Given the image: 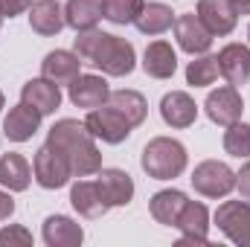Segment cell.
I'll return each mask as SVG.
<instances>
[{"label": "cell", "instance_id": "cell-1", "mask_svg": "<svg viewBox=\"0 0 250 247\" xmlns=\"http://www.w3.org/2000/svg\"><path fill=\"white\" fill-rule=\"evenodd\" d=\"M73 50H76L79 59L99 67L108 76H128L134 70V47L120 35H108V32H99V29H84V32L76 35Z\"/></svg>", "mask_w": 250, "mask_h": 247}, {"label": "cell", "instance_id": "cell-2", "mask_svg": "<svg viewBox=\"0 0 250 247\" xmlns=\"http://www.w3.org/2000/svg\"><path fill=\"white\" fill-rule=\"evenodd\" d=\"M50 145L62 148L70 160V169H73V178H87V175H96L102 169V154L93 143V134L87 131L84 123H76V120H62L50 128V137H47Z\"/></svg>", "mask_w": 250, "mask_h": 247}, {"label": "cell", "instance_id": "cell-3", "mask_svg": "<svg viewBox=\"0 0 250 247\" xmlns=\"http://www.w3.org/2000/svg\"><path fill=\"white\" fill-rule=\"evenodd\" d=\"M143 172L154 181H172L187 169V148L172 137H154L143 148Z\"/></svg>", "mask_w": 250, "mask_h": 247}, {"label": "cell", "instance_id": "cell-4", "mask_svg": "<svg viewBox=\"0 0 250 247\" xmlns=\"http://www.w3.org/2000/svg\"><path fill=\"white\" fill-rule=\"evenodd\" d=\"M192 186L195 192H201L204 198H224L236 189V172L227 163L218 160H204L201 166H195L192 172Z\"/></svg>", "mask_w": 250, "mask_h": 247}, {"label": "cell", "instance_id": "cell-5", "mask_svg": "<svg viewBox=\"0 0 250 247\" xmlns=\"http://www.w3.org/2000/svg\"><path fill=\"white\" fill-rule=\"evenodd\" d=\"M32 169H35V181L44 186V189H62L73 178V169H70L67 154H64L62 148L50 145V143L44 148H38Z\"/></svg>", "mask_w": 250, "mask_h": 247}, {"label": "cell", "instance_id": "cell-6", "mask_svg": "<svg viewBox=\"0 0 250 247\" xmlns=\"http://www.w3.org/2000/svg\"><path fill=\"white\" fill-rule=\"evenodd\" d=\"M218 230L239 247H250V201H224L215 209Z\"/></svg>", "mask_w": 250, "mask_h": 247}, {"label": "cell", "instance_id": "cell-7", "mask_svg": "<svg viewBox=\"0 0 250 247\" xmlns=\"http://www.w3.org/2000/svg\"><path fill=\"white\" fill-rule=\"evenodd\" d=\"M84 125H87V131L93 134V140H102V143H111V145L128 140V134H131V125L125 123V117L117 114L111 105L93 108V111L84 117Z\"/></svg>", "mask_w": 250, "mask_h": 247}, {"label": "cell", "instance_id": "cell-8", "mask_svg": "<svg viewBox=\"0 0 250 247\" xmlns=\"http://www.w3.org/2000/svg\"><path fill=\"white\" fill-rule=\"evenodd\" d=\"M204 108H207V117H209L215 125H233V123H239V120H242V111H245L242 96H239V90H236L233 84L212 90V93L207 96Z\"/></svg>", "mask_w": 250, "mask_h": 247}, {"label": "cell", "instance_id": "cell-9", "mask_svg": "<svg viewBox=\"0 0 250 247\" xmlns=\"http://www.w3.org/2000/svg\"><path fill=\"white\" fill-rule=\"evenodd\" d=\"M175 38L181 44V50L189 53V56H201L209 50L212 44V35L209 29L201 23V18L195 12H187V15H178L175 18Z\"/></svg>", "mask_w": 250, "mask_h": 247}, {"label": "cell", "instance_id": "cell-10", "mask_svg": "<svg viewBox=\"0 0 250 247\" xmlns=\"http://www.w3.org/2000/svg\"><path fill=\"white\" fill-rule=\"evenodd\" d=\"M175 227L184 233L181 247L207 245L209 242L207 239V233H209V212H207V206L204 204H195V201H187L184 209H181V215H178V221H175Z\"/></svg>", "mask_w": 250, "mask_h": 247}, {"label": "cell", "instance_id": "cell-11", "mask_svg": "<svg viewBox=\"0 0 250 247\" xmlns=\"http://www.w3.org/2000/svg\"><path fill=\"white\" fill-rule=\"evenodd\" d=\"M198 18L209 35H230L236 29L239 12L230 6V0H198Z\"/></svg>", "mask_w": 250, "mask_h": 247}, {"label": "cell", "instance_id": "cell-12", "mask_svg": "<svg viewBox=\"0 0 250 247\" xmlns=\"http://www.w3.org/2000/svg\"><path fill=\"white\" fill-rule=\"evenodd\" d=\"M21 102L29 105V108H35L41 117H47V114L59 111V105H62V90H59V84L50 82V79H32V82L23 84Z\"/></svg>", "mask_w": 250, "mask_h": 247}, {"label": "cell", "instance_id": "cell-13", "mask_svg": "<svg viewBox=\"0 0 250 247\" xmlns=\"http://www.w3.org/2000/svg\"><path fill=\"white\" fill-rule=\"evenodd\" d=\"M215 59H218V70H221V76L227 79V84H233V87L248 84V79H250V50L245 44H227Z\"/></svg>", "mask_w": 250, "mask_h": 247}, {"label": "cell", "instance_id": "cell-14", "mask_svg": "<svg viewBox=\"0 0 250 247\" xmlns=\"http://www.w3.org/2000/svg\"><path fill=\"white\" fill-rule=\"evenodd\" d=\"M108 96H111V90H108V82L102 76H79L70 84V102L76 108H84V111L102 108L108 102Z\"/></svg>", "mask_w": 250, "mask_h": 247}, {"label": "cell", "instance_id": "cell-15", "mask_svg": "<svg viewBox=\"0 0 250 247\" xmlns=\"http://www.w3.org/2000/svg\"><path fill=\"white\" fill-rule=\"evenodd\" d=\"M96 186H99V192H102L108 206H125L134 198V181L123 169H99Z\"/></svg>", "mask_w": 250, "mask_h": 247}, {"label": "cell", "instance_id": "cell-16", "mask_svg": "<svg viewBox=\"0 0 250 247\" xmlns=\"http://www.w3.org/2000/svg\"><path fill=\"white\" fill-rule=\"evenodd\" d=\"M160 117H163V123L172 125V128H189L198 120V105H195V99L189 93L172 90L160 102Z\"/></svg>", "mask_w": 250, "mask_h": 247}, {"label": "cell", "instance_id": "cell-17", "mask_svg": "<svg viewBox=\"0 0 250 247\" xmlns=\"http://www.w3.org/2000/svg\"><path fill=\"white\" fill-rule=\"evenodd\" d=\"M82 59L76 53H67V50H56V53H47V59L41 62V73L44 79L56 82V84H73L82 73Z\"/></svg>", "mask_w": 250, "mask_h": 247}, {"label": "cell", "instance_id": "cell-18", "mask_svg": "<svg viewBox=\"0 0 250 247\" xmlns=\"http://www.w3.org/2000/svg\"><path fill=\"white\" fill-rule=\"evenodd\" d=\"M70 204H73V209L79 212V215H84V218H102L111 206L105 204V198H102V192H99V186L96 181H79V184H73L70 189Z\"/></svg>", "mask_w": 250, "mask_h": 247}, {"label": "cell", "instance_id": "cell-19", "mask_svg": "<svg viewBox=\"0 0 250 247\" xmlns=\"http://www.w3.org/2000/svg\"><path fill=\"white\" fill-rule=\"evenodd\" d=\"M29 26L38 35H59L67 26L64 9L59 6V0H35L29 6Z\"/></svg>", "mask_w": 250, "mask_h": 247}, {"label": "cell", "instance_id": "cell-20", "mask_svg": "<svg viewBox=\"0 0 250 247\" xmlns=\"http://www.w3.org/2000/svg\"><path fill=\"white\" fill-rule=\"evenodd\" d=\"M102 18H105V0H67L64 6V21L76 32L96 29Z\"/></svg>", "mask_w": 250, "mask_h": 247}, {"label": "cell", "instance_id": "cell-21", "mask_svg": "<svg viewBox=\"0 0 250 247\" xmlns=\"http://www.w3.org/2000/svg\"><path fill=\"white\" fill-rule=\"evenodd\" d=\"M38 125H41V114L35 108H29V105L21 102V105H15L9 111V117L3 123V134L9 140H15V143H26V140H32V134L38 131Z\"/></svg>", "mask_w": 250, "mask_h": 247}, {"label": "cell", "instance_id": "cell-22", "mask_svg": "<svg viewBox=\"0 0 250 247\" xmlns=\"http://www.w3.org/2000/svg\"><path fill=\"white\" fill-rule=\"evenodd\" d=\"M143 70L151 79H172L175 70H178V56H175L172 44H166V41L148 44L146 47V56H143Z\"/></svg>", "mask_w": 250, "mask_h": 247}, {"label": "cell", "instance_id": "cell-23", "mask_svg": "<svg viewBox=\"0 0 250 247\" xmlns=\"http://www.w3.org/2000/svg\"><path fill=\"white\" fill-rule=\"evenodd\" d=\"M84 239L82 227L67 215H50L44 221V242L50 247H79Z\"/></svg>", "mask_w": 250, "mask_h": 247}, {"label": "cell", "instance_id": "cell-24", "mask_svg": "<svg viewBox=\"0 0 250 247\" xmlns=\"http://www.w3.org/2000/svg\"><path fill=\"white\" fill-rule=\"evenodd\" d=\"M29 184H32V169H29L26 157L15 154V151L3 154L0 157V186H6L9 192H23V189H29Z\"/></svg>", "mask_w": 250, "mask_h": 247}, {"label": "cell", "instance_id": "cell-25", "mask_svg": "<svg viewBox=\"0 0 250 247\" xmlns=\"http://www.w3.org/2000/svg\"><path fill=\"white\" fill-rule=\"evenodd\" d=\"M105 105H111L117 114H123L125 123L131 125V128L143 125V123H146V114H148L146 96H143V93H137V90H114V93L108 96V102H105Z\"/></svg>", "mask_w": 250, "mask_h": 247}, {"label": "cell", "instance_id": "cell-26", "mask_svg": "<svg viewBox=\"0 0 250 247\" xmlns=\"http://www.w3.org/2000/svg\"><path fill=\"white\" fill-rule=\"evenodd\" d=\"M187 201L189 198L184 192H178V189L157 192L151 198V215H154V221L157 224H166V227H175V221H178V215H181V209H184Z\"/></svg>", "mask_w": 250, "mask_h": 247}, {"label": "cell", "instance_id": "cell-27", "mask_svg": "<svg viewBox=\"0 0 250 247\" xmlns=\"http://www.w3.org/2000/svg\"><path fill=\"white\" fill-rule=\"evenodd\" d=\"M134 23L143 35H160L169 26H175V12L163 3H148V6H143V12L137 15Z\"/></svg>", "mask_w": 250, "mask_h": 247}, {"label": "cell", "instance_id": "cell-28", "mask_svg": "<svg viewBox=\"0 0 250 247\" xmlns=\"http://www.w3.org/2000/svg\"><path fill=\"white\" fill-rule=\"evenodd\" d=\"M218 59L215 56H201V59H195V62H189L187 67V82L192 87H207V84H212L215 79H218Z\"/></svg>", "mask_w": 250, "mask_h": 247}, {"label": "cell", "instance_id": "cell-29", "mask_svg": "<svg viewBox=\"0 0 250 247\" xmlns=\"http://www.w3.org/2000/svg\"><path fill=\"white\" fill-rule=\"evenodd\" d=\"M224 151L233 157H250V125L233 123L224 131Z\"/></svg>", "mask_w": 250, "mask_h": 247}, {"label": "cell", "instance_id": "cell-30", "mask_svg": "<svg viewBox=\"0 0 250 247\" xmlns=\"http://www.w3.org/2000/svg\"><path fill=\"white\" fill-rule=\"evenodd\" d=\"M143 0H105V18L111 21V23H134L137 21V15L143 12Z\"/></svg>", "mask_w": 250, "mask_h": 247}, {"label": "cell", "instance_id": "cell-31", "mask_svg": "<svg viewBox=\"0 0 250 247\" xmlns=\"http://www.w3.org/2000/svg\"><path fill=\"white\" fill-rule=\"evenodd\" d=\"M32 245V233L21 224H9L6 230H0V247H29Z\"/></svg>", "mask_w": 250, "mask_h": 247}, {"label": "cell", "instance_id": "cell-32", "mask_svg": "<svg viewBox=\"0 0 250 247\" xmlns=\"http://www.w3.org/2000/svg\"><path fill=\"white\" fill-rule=\"evenodd\" d=\"M32 3L35 0H0V12H3V18H15L21 12H26Z\"/></svg>", "mask_w": 250, "mask_h": 247}, {"label": "cell", "instance_id": "cell-33", "mask_svg": "<svg viewBox=\"0 0 250 247\" xmlns=\"http://www.w3.org/2000/svg\"><path fill=\"white\" fill-rule=\"evenodd\" d=\"M236 186H239L242 198H245V201H250V160L242 166V172L236 175Z\"/></svg>", "mask_w": 250, "mask_h": 247}, {"label": "cell", "instance_id": "cell-34", "mask_svg": "<svg viewBox=\"0 0 250 247\" xmlns=\"http://www.w3.org/2000/svg\"><path fill=\"white\" fill-rule=\"evenodd\" d=\"M12 212H15V201H12V195L0 192V221H6Z\"/></svg>", "mask_w": 250, "mask_h": 247}, {"label": "cell", "instance_id": "cell-35", "mask_svg": "<svg viewBox=\"0 0 250 247\" xmlns=\"http://www.w3.org/2000/svg\"><path fill=\"white\" fill-rule=\"evenodd\" d=\"M230 6L242 15H250V0H230Z\"/></svg>", "mask_w": 250, "mask_h": 247}, {"label": "cell", "instance_id": "cell-36", "mask_svg": "<svg viewBox=\"0 0 250 247\" xmlns=\"http://www.w3.org/2000/svg\"><path fill=\"white\" fill-rule=\"evenodd\" d=\"M0 108H3V93H0Z\"/></svg>", "mask_w": 250, "mask_h": 247}, {"label": "cell", "instance_id": "cell-37", "mask_svg": "<svg viewBox=\"0 0 250 247\" xmlns=\"http://www.w3.org/2000/svg\"><path fill=\"white\" fill-rule=\"evenodd\" d=\"M248 41H250V26H248Z\"/></svg>", "mask_w": 250, "mask_h": 247}, {"label": "cell", "instance_id": "cell-38", "mask_svg": "<svg viewBox=\"0 0 250 247\" xmlns=\"http://www.w3.org/2000/svg\"><path fill=\"white\" fill-rule=\"evenodd\" d=\"M0 23H3V12H0Z\"/></svg>", "mask_w": 250, "mask_h": 247}]
</instances>
